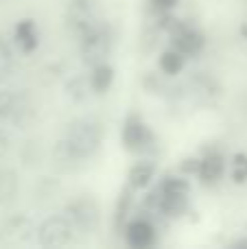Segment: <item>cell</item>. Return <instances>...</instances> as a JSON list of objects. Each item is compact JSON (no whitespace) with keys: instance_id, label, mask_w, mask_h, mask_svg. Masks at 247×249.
<instances>
[{"instance_id":"1","label":"cell","mask_w":247,"mask_h":249,"mask_svg":"<svg viewBox=\"0 0 247 249\" xmlns=\"http://www.w3.org/2000/svg\"><path fill=\"white\" fill-rule=\"evenodd\" d=\"M61 140L68 144V149L79 160H90L103 144V124L92 116L74 118L66 124Z\"/></svg>"},{"instance_id":"2","label":"cell","mask_w":247,"mask_h":249,"mask_svg":"<svg viewBox=\"0 0 247 249\" xmlns=\"http://www.w3.org/2000/svg\"><path fill=\"white\" fill-rule=\"evenodd\" d=\"M191 184L184 177H166L147 197V206L164 216H182L188 210Z\"/></svg>"},{"instance_id":"3","label":"cell","mask_w":247,"mask_h":249,"mask_svg":"<svg viewBox=\"0 0 247 249\" xmlns=\"http://www.w3.org/2000/svg\"><path fill=\"white\" fill-rule=\"evenodd\" d=\"M114 48V33L112 26L107 22H99L94 29H90L88 33H83L79 37V53H81V59L86 66L94 68L99 64H105L107 57L112 55Z\"/></svg>"},{"instance_id":"4","label":"cell","mask_w":247,"mask_h":249,"mask_svg":"<svg viewBox=\"0 0 247 249\" xmlns=\"http://www.w3.org/2000/svg\"><path fill=\"white\" fill-rule=\"evenodd\" d=\"M121 142L123 149L129 151L134 155H142L147 151H153L156 146V136L149 129V124L142 121V116H138L136 112L127 114L125 121H123L121 129Z\"/></svg>"},{"instance_id":"5","label":"cell","mask_w":247,"mask_h":249,"mask_svg":"<svg viewBox=\"0 0 247 249\" xmlns=\"http://www.w3.org/2000/svg\"><path fill=\"white\" fill-rule=\"evenodd\" d=\"M99 22H103L99 0H70L66 7V26L77 39Z\"/></svg>"},{"instance_id":"6","label":"cell","mask_w":247,"mask_h":249,"mask_svg":"<svg viewBox=\"0 0 247 249\" xmlns=\"http://www.w3.org/2000/svg\"><path fill=\"white\" fill-rule=\"evenodd\" d=\"M77 228L70 216H48L37 228V243L42 247H66L74 241Z\"/></svg>"},{"instance_id":"7","label":"cell","mask_w":247,"mask_h":249,"mask_svg":"<svg viewBox=\"0 0 247 249\" xmlns=\"http://www.w3.org/2000/svg\"><path fill=\"white\" fill-rule=\"evenodd\" d=\"M66 214L70 216V221L74 223L77 232L81 234H94L101 225V210L99 203L94 201L88 195L72 199V201L66 206Z\"/></svg>"},{"instance_id":"8","label":"cell","mask_w":247,"mask_h":249,"mask_svg":"<svg viewBox=\"0 0 247 249\" xmlns=\"http://www.w3.org/2000/svg\"><path fill=\"white\" fill-rule=\"evenodd\" d=\"M171 33V46L177 48L182 55L186 57H195L204 51L206 46V37L201 31H197L195 26H188L184 22H177L175 20L169 29Z\"/></svg>"},{"instance_id":"9","label":"cell","mask_w":247,"mask_h":249,"mask_svg":"<svg viewBox=\"0 0 247 249\" xmlns=\"http://www.w3.org/2000/svg\"><path fill=\"white\" fill-rule=\"evenodd\" d=\"M35 223L26 214H13L0 225V241L4 245H24L35 238Z\"/></svg>"},{"instance_id":"10","label":"cell","mask_w":247,"mask_h":249,"mask_svg":"<svg viewBox=\"0 0 247 249\" xmlns=\"http://www.w3.org/2000/svg\"><path fill=\"white\" fill-rule=\"evenodd\" d=\"M125 243L134 249L151 247L156 243V228L147 219H136L125 225Z\"/></svg>"},{"instance_id":"11","label":"cell","mask_w":247,"mask_h":249,"mask_svg":"<svg viewBox=\"0 0 247 249\" xmlns=\"http://www.w3.org/2000/svg\"><path fill=\"white\" fill-rule=\"evenodd\" d=\"M13 39H16L18 48H20L24 55H31V53L37 51L39 31H37L35 20H31V18H22V20H18L16 29H13Z\"/></svg>"},{"instance_id":"12","label":"cell","mask_w":247,"mask_h":249,"mask_svg":"<svg viewBox=\"0 0 247 249\" xmlns=\"http://www.w3.org/2000/svg\"><path fill=\"white\" fill-rule=\"evenodd\" d=\"M223 173H226V158H223V153H219V151H208V153L201 158L199 173H197V175L201 177L204 184H217L223 177Z\"/></svg>"},{"instance_id":"13","label":"cell","mask_w":247,"mask_h":249,"mask_svg":"<svg viewBox=\"0 0 247 249\" xmlns=\"http://www.w3.org/2000/svg\"><path fill=\"white\" fill-rule=\"evenodd\" d=\"M156 171H158V166L153 162H149V160L136 162L134 166L129 168V173H127V186H131L136 193H138V190H144L153 181Z\"/></svg>"},{"instance_id":"14","label":"cell","mask_w":247,"mask_h":249,"mask_svg":"<svg viewBox=\"0 0 247 249\" xmlns=\"http://www.w3.org/2000/svg\"><path fill=\"white\" fill-rule=\"evenodd\" d=\"M51 160H53V166L59 173H74L77 168H81V164H83V160H79L77 155L68 149V144H66L64 140H59L55 144Z\"/></svg>"},{"instance_id":"15","label":"cell","mask_w":247,"mask_h":249,"mask_svg":"<svg viewBox=\"0 0 247 249\" xmlns=\"http://www.w3.org/2000/svg\"><path fill=\"white\" fill-rule=\"evenodd\" d=\"M114 77H116V72H114V68L105 61V64H99L92 68L90 72V88L94 94H105V92L112 88L114 83Z\"/></svg>"},{"instance_id":"16","label":"cell","mask_w":247,"mask_h":249,"mask_svg":"<svg viewBox=\"0 0 247 249\" xmlns=\"http://www.w3.org/2000/svg\"><path fill=\"white\" fill-rule=\"evenodd\" d=\"M134 193L136 190L131 188V186H127V188L121 190V195H118L116 208H114V230H116V234L123 232V223H125L127 216H129L131 203H134Z\"/></svg>"},{"instance_id":"17","label":"cell","mask_w":247,"mask_h":249,"mask_svg":"<svg viewBox=\"0 0 247 249\" xmlns=\"http://www.w3.org/2000/svg\"><path fill=\"white\" fill-rule=\"evenodd\" d=\"M160 70L164 74H169V77H175V74H179L184 70V64H186V55H182V53L177 51V48L171 46L169 51H164L160 55Z\"/></svg>"},{"instance_id":"18","label":"cell","mask_w":247,"mask_h":249,"mask_svg":"<svg viewBox=\"0 0 247 249\" xmlns=\"http://www.w3.org/2000/svg\"><path fill=\"white\" fill-rule=\"evenodd\" d=\"M18 175L11 168H0V206H7L18 195Z\"/></svg>"},{"instance_id":"19","label":"cell","mask_w":247,"mask_h":249,"mask_svg":"<svg viewBox=\"0 0 247 249\" xmlns=\"http://www.w3.org/2000/svg\"><path fill=\"white\" fill-rule=\"evenodd\" d=\"M18 101H20L18 94H13V92H9V90H0V123L11 121L13 114H16Z\"/></svg>"},{"instance_id":"20","label":"cell","mask_w":247,"mask_h":249,"mask_svg":"<svg viewBox=\"0 0 247 249\" xmlns=\"http://www.w3.org/2000/svg\"><path fill=\"white\" fill-rule=\"evenodd\" d=\"M66 90H68V96L72 101H86L88 99V94L92 92V88H90V79H86V77H77V79H72V81L66 86Z\"/></svg>"},{"instance_id":"21","label":"cell","mask_w":247,"mask_h":249,"mask_svg":"<svg viewBox=\"0 0 247 249\" xmlns=\"http://www.w3.org/2000/svg\"><path fill=\"white\" fill-rule=\"evenodd\" d=\"M11 68H13V53H11V48H9L7 39L0 35V81L9 77Z\"/></svg>"},{"instance_id":"22","label":"cell","mask_w":247,"mask_h":249,"mask_svg":"<svg viewBox=\"0 0 247 249\" xmlns=\"http://www.w3.org/2000/svg\"><path fill=\"white\" fill-rule=\"evenodd\" d=\"M232 179L236 184H245L247 181V155L245 153H236L232 158V171H230Z\"/></svg>"},{"instance_id":"23","label":"cell","mask_w":247,"mask_h":249,"mask_svg":"<svg viewBox=\"0 0 247 249\" xmlns=\"http://www.w3.org/2000/svg\"><path fill=\"white\" fill-rule=\"evenodd\" d=\"M199 164H201V160H197V158H186L182 162V171L186 173V175H191V173H199Z\"/></svg>"},{"instance_id":"24","label":"cell","mask_w":247,"mask_h":249,"mask_svg":"<svg viewBox=\"0 0 247 249\" xmlns=\"http://www.w3.org/2000/svg\"><path fill=\"white\" fill-rule=\"evenodd\" d=\"M177 2H179V0H151V4L160 13H166V11H171V9H175V7H177Z\"/></svg>"},{"instance_id":"25","label":"cell","mask_w":247,"mask_h":249,"mask_svg":"<svg viewBox=\"0 0 247 249\" xmlns=\"http://www.w3.org/2000/svg\"><path fill=\"white\" fill-rule=\"evenodd\" d=\"M9 149H11V138H9V133L4 131L2 127H0V158L7 155Z\"/></svg>"},{"instance_id":"26","label":"cell","mask_w":247,"mask_h":249,"mask_svg":"<svg viewBox=\"0 0 247 249\" xmlns=\"http://www.w3.org/2000/svg\"><path fill=\"white\" fill-rule=\"evenodd\" d=\"M236 247H247V238H243V241H239V243H234Z\"/></svg>"},{"instance_id":"27","label":"cell","mask_w":247,"mask_h":249,"mask_svg":"<svg viewBox=\"0 0 247 249\" xmlns=\"http://www.w3.org/2000/svg\"><path fill=\"white\" fill-rule=\"evenodd\" d=\"M241 33H243L245 37H247V26H243V29H241Z\"/></svg>"}]
</instances>
